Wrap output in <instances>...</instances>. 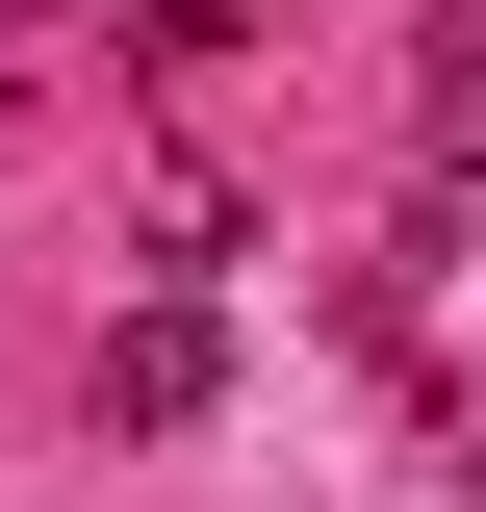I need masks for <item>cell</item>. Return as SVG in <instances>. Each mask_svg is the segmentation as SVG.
Masks as SVG:
<instances>
[{"label": "cell", "instance_id": "obj_1", "mask_svg": "<svg viewBox=\"0 0 486 512\" xmlns=\"http://www.w3.org/2000/svg\"><path fill=\"white\" fill-rule=\"evenodd\" d=\"M103 410H128V436H205V410H231V333H205V308H128L103 333Z\"/></svg>", "mask_w": 486, "mask_h": 512}, {"label": "cell", "instance_id": "obj_2", "mask_svg": "<svg viewBox=\"0 0 486 512\" xmlns=\"http://www.w3.org/2000/svg\"><path fill=\"white\" fill-rule=\"evenodd\" d=\"M410 154H435V180H486V0L435 26V77H410Z\"/></svg>", "mask_w": 486, "mask_h": 512}]
</instances>
